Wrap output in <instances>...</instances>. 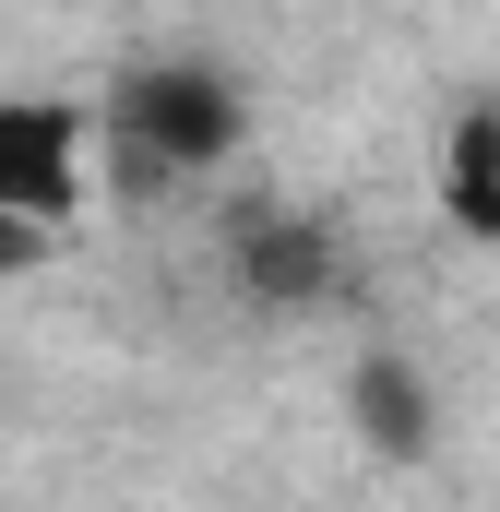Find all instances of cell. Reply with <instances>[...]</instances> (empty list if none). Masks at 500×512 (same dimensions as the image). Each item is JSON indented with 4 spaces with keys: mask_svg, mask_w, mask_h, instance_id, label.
<instances>
[{
    "mask_svg": "<svg viewBox=\"0 0 500 512\" xmlns=\"http://www.w3.org/2000/svg\"><path fill=\"white\" fill-rule=\"evenodd\" d=\"M250 143V96L227 60H191V48H167V60H131L120 84L96 96V167H108V191L120 203H167V191H203V179H227Z\"/></svg>",
    "mask_w": 500,
    "mask_h": 512,
    "instance_id": "6da1fadb",
    "label": "cell"
},
{
    "mask_svg": "<svg viewBox=\"0 0 500 512\" xmlns=\"http://www.w3.org/2000/svg\"><path fill=\"white\" fill-rule=\"evenodd\" d=\"M96 179H108L96 167V96H24V84H0V215L72 239V215H84Z\"/></svg>",
    "mask_w": 500,
    "mask_h": 512,
    "instance_id": "3957f363",
    "label": "cell"
},
{
    "mask_svg": "<svg viewBox=\"0 0 500 512\" xmlns=\"http://www.w3.org/2000/svg\"><path fill=\"white\" fill-rule=\"evenodd\" d=\"M215 274H227V298L274 310V322H310V310H334V298L358 286L334 215H310V203H286V191H250V203L215 215Z\"/></svg>",
    "mask_w": 500,
    "mask_h": 512,
    "instance_id": "7a4b0ae2",
    "label": "cell"
},
{
    "mask_svg": "<svg viewBox=\"0 0 500 512\" xmlns=\"http://www.w3.org/2000/svg\"><path fill=\"white\" fill-rule=\"evenodd\" d=\"M346 417H358V441H370L381 465H417V453L441 441V382H429L405 346H358V358H346Z\"/></svg>",
    "mask_w": 500,
    "mask_h": 512,
    "instance_id": "277c9868",
    "label": "cell"
},
{
    "mask_svg": "<svg viewBox=\"0 0 500 512\" xmlns=\"http://www.w3.org/2000/svg\"><path fill=\"white\" fill-rule=\"evenodd\" d=\"M441 215L465 239H500V108H465L441 143Z\"/></svg>",
    "mask_w": 500,
    "mask_h": 512,
    "instance_id": "5b68a950",
    "label": "cell"
}]
</instances>
